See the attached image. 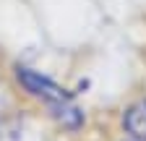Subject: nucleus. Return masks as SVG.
<instances>
[{
  "mask_svg": "<svg viewBox=\"0 0 146 141\" xmlns=\"http://www.w3.org/2000/svg\"><path fill=\"white\" fill-rule=\"evenodd\" d=\"M50 112H52V118L58 120V123H63L65 128H70V131H76V128H81V123H84V112L73 104L70 99H58V102H50Z\"/></svg>",
  "mask_w": 146,
  "mask_h": 141,
  "instance_id": "3",
  "label": "nucleus"
},
{
  "mask_svg": "<svg viewBox=\"0 0 146 141\" xmlns=\"http://www.w3.org/2000/svg\"><path fill=\"white\" fill-rule=\"evenodd\" d=\"M16 78H18V84H21L29 94L44 99L47 104H50V102H58V99H70V94L63 89V86H58L52 78L36 73V70H31V68L18 65V68H16Z\"/></svg>",
  "mask_w": 146,
  "mask_h": 141,
  "instance_id": "1",
  "label": "nucleus"
},
{
  "mask_svg": "<svg viewBox=\"0 0 146 141\" xmlns=\"http://www.w3.org/2000/svg\"><path fill=\"white\" fill-rule=\"evenodd\" d=\"M133 141H138V138H133Z\"/></svg>",
  "mask_w": 146,
  "mask_h": 141,
  "instance_id": "4",
  "label": "nucleus"
},
{
  "mask_svg": "<svg viewBox=\"0 0 146 141\" xmlns=\"http://www.w3.org/2000/svg\"><path fill=\"white\" fill-rule=\"evenodd\" d=\"M123 128L138 141H146V99L133 102L123 112Z\"/></svg>",
  "mask_w": 146,
  "mask_h": 141,
  "instance_id": "2",
  "label": "nucleus"
}]
</instances>
